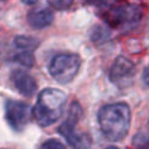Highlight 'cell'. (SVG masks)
<instances>
[{
  "mask_svg": "<svg viewBox=\"0 0 149 149\" xmlns=\"http://www.w3.org/2000/svg\"><path fill=\"white\" fill-rule=\"evenodd\" d=\"M130 107L125 103L105 105L98 113L100 130L110 141H120L125 137L130 128Z\"/></svg>",
  "mask_w": 149,
  "mask_h": 149,
  "instance_id": "1",
  "label": "cell"
},
{
  "mask_svg": "<svg viewBox=\"0 0 149 149\" xmlns=\"http://www.w3.org/2000/svg\"><path fill=\"white\" fill-rule=\"evenodd\" d=\"M98 13L109 26L129 28L142 17V11L137 5L124 0H107L99 5Z\"/></svg>",
  "mask_w": 149,
  "mask_h": 149,
  "instance_id": "2",
  "label": "cell"
},
{
  "mask_svg": "<svg viewBox=\"0 0 149 149\" xmlns=\"http://www.w3.org/2000/svg\"><path fill=\"white\" fill-rule=\"evenodd\" d=\"M67 95L57 88H45L37 98L32 115L41 127H49L55 123L63 112Z\"/></svg>",
  "mask_w": 149,
  "mask_h": 149,
  "instance_id": "3",
  "label": "cell"
},
{
  "mask_svg": "<svg viewBox=\"0 0 149 149\" xmlns=\"http://www.w3.org/2000/svg\"><path fill=\"white\" fill-rule=\"evenodd\" d=\"M82 109L78 103H73L69 109V113L66 122L58 128L60 134L66 139L69 146L74 149H90L91 139L87 134L78 132L77 125L81 118Z\"/></svg>",
  "mask_w": 149,
  "mask_h": 149,
  "instance_id": "4",
  "label": "cell"
},
{
  "mask_svg": "<svg viewBox=\"0 0 149 149\" xmlns=\"http://www.w3.org/2000/svg\"><path fill=\"white\" fill-rule=\"evenodd\" d=\"M81 65V60L77 54H58L49 66L50 75L61 84L70 82L78 74Z\"/></svg>",
  "mask_w": 149,
  "mask_h": 149,
  "instance_id": "5",
  "label": "cell"
},
{
  "mask_svg": "<svg viewBox=\"0 0 149 149\" xmlns=\"http://www.w3.org/2000/svg\"><path fill=\"white\" fill-rule=\"evenodd\" d=\"M5 111L7 123L16 131H22L25 128L32 116L31 106L29 104L17 100H7L5 105Z\"/></svg>",
  "mask_w": 149,
  "mask_h": 149,
  "instance_id": "6",
  "label": "cell"
},
{
  "mask_svg": "<svg viewBox=\"0 0 149 149\" xmlns=\"http://www.w3.org/2000/svg\"><path fill=\"white\" fill-rule=\"evenodd\" d=\"M135 77V66L134 63L124 56H118L113 65L111 66L109 79L113 85L119 88L128 87Z\"/></svg>",
  "mask_w": 149,
  "mask_h": 149,
  "instance_id": "7",
  "label": "cell"
},
{
  "mask_svg": "<svg viewBox=\"0 0 149 149\" xmlns=\"http://www.w3.org/2000/svg\"><path fill=\"white\" fill-rule=\"evenodd\" d=\"M11 80L13 82L16 90L25 97H31L37 90L35 79L23 69H16L12 72Z\"/></svg>",
  "mask_w": 149,
  "mask_h": 149,
  "instance_id": "8",
  "label": "cell"
},
{
  "mask_svg": "<svg viewBox=\"0 0 149 149\" xmlns=\"http://www.w3.org/2000/svg\"><path fill=\"white\" fill-rule=\"evenodd\" d=\"M53 12L47 7H37L29 12L28 22L33 29H43L50 25L53 22Z\"/></svg>",
  "mask_w": 149,
  "mask_h": 149,
  "instance_id": "9",
  "label": "cell"
},
{
  "mask_svg": "<svg viewBox=\"0 0 149 149\" xmlns=\"http://www.w3.org/2000/svg\"><path fill=\"white\" fill-rule=\"evenodd\" d=\"M15 43L22 50H29V52H31L32 49H36L40 44V42L37 40L29 36H18L15 40Z\"/></svg>",
  "mask_w": 149,
  "mask_h": 149,
  "instance_id": "10",
  "label": "cell"
},
{
  "mask_svg": "<svg viewBox=\"0 0 149 149\" xmlns=\"http://www.w3.org/2000/svg\"><path fill=\"white\" fill-rule=\"evenodd\" d=\"M18 63H20L22 66L25 67H32V65L35 63V58L32 56V53L29 50H23L22 53H19L16 58H15Z\"/></svg>",
  "mask_w": 149,
  "mask_h": 149,
  "instance_id": "11",
  "label": "cell"
},
{
  "mask_svg": "<svg viewBox=\"0 0 149 149\" xmlns=\"http://www.w3.org/2000/svg\"><path fill=\"white\" fill-rule=\"evenodd\" d=\"M74 0H48L49 5L56 10H66L68 8Z\"/></svg>",
  "mask_w": 149,
  "mask_h": 149,
  "instance_id": "12",
  "label": "cell"
},
{
  "mask_svg": "<svg viewBox=\"0 0 149 149\" xmlns=\"http://www.w3.org/2000/svg\"><path fill=\"white\" fill-rule=\"evenodd\" d=\"M38 149H66L63 143H61L57 140H48L40 146Z\"/></svg>",
  "mask_w": 149,
  "mask_h": 149,
  "instance_id": "13",
  "label": "cell"
},
{
  "mask_svg": "<svg viewBox=\"0 0 149 149\" xmlns=\"http://www.w3.org/2000/svg\"><path fill=\"white\" fill-rule=\"evenodd\" d=\"M143 80H144V82L149 86V65L146 67V69H144V73H143Z\"/></svg>",
  "mask_w": 149,
  "mask_h": 149,
  "instance_id": "14",
  "label": "cell"
},
{
  "mask_svg": "<svg viewBox=\"0 0 149 149\" xmlns=\"http://www.w3.org/2000/svg\"><path fill=\"white\" fill-rule=\"evenodd\" d=\"M23 3H25V4H29V5H32V4H35L37 0H22Z\"/></svg>",
  "mask_w": 149,
  "mask_h": 149,
  "instance_id": "15",
  "label": "cell"
},
{
  "mask_svg": "<svg viewBox=\"0 0 149 149\" xmlns=\"http://www.w3.org/2000/svg\"><path fill=\"white\" fill-rule=\"evenodd\" d=\"M85 1H87L90 4H97V3H100L102 0H85Z\"/></svg>",
  "mask_w": 149,
  "mask_h": 149,
  "instance_id": "16",
  "label": "cell"
},
{
  "mask_svg": "<svg viewBox=\"0 0 149 149\" xmlns=\"http://www.w3.org/2000/svg\"><path fill=\"white\" fill-rule=\"evenodd\" d=\"M105 149H118V148H116V147H107V148H105Z\"/></svg>",
  "mask_w": 149,
  "mask_h": 149,
  "instance_id": "17",
  "label": "cell"
},
{
  "mask_svg": "<svg viewBox=\"0 0 149 149\" xmlns=\"http://www.w3.org/2000/svg\"><path fill=\"white\" fill-rule=\"evenodd\" d=\"M139 149H148V148H144V147H141V148H139Z\"/></svg>",
  "mask_w": 149,
  "mask_h": 149,
  "instance_id": "18",
  "label": "cell"
}]
</instances>
